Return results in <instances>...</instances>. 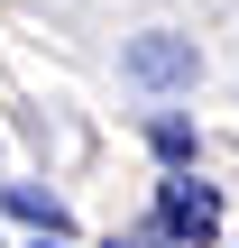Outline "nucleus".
Segmentation results:
<instances>
[{
	"instance_id": "nucleus-1",
	"label": "nucleus",
	"mask_w": 239,
	"mask_h": 248,
	"mask_svg": "<svg viewBox=\"0 0 239 248\" xmlns=\"http://www.w3.org/2000/svg\"><path fill=\"white\" fill-rule=\"evenodd\" d=\"M147 230H157L166 248H212V239H221V184H203V175H166Z\"/></svg>"
},
{
	"instance_id": "nucleus-5",
	"label": "nucleus",
	"mask_w": 239,
	"mask_h": 248,
	"mask_svg": "<svg viewBox=\"0 0 239 248\" xmlns=\"http://www.w3.org/2000/svg\"><path fill=\"white\" fill-rule=\"evenodd\" d=\"M111 248H157V230H138V239H111Z\"/></svg>"
},
{
	"instance_id": "nucleus-2",
	"label": "nucleus",
	"mask_w": 239,
	"mask_h": 248,
	"mask_svg": "<svg viewBox=\"0 0 239 248\" xmlns=\"http://www.w3.org/2000/svg\"><path fill=\"white\" fill-rule=\"evenodd\" d=\"M129 83H147V92H184L193 74H203V55H193V37H175V28H147V37H129Z\"/></svg>"
},
{
	"instance_id": "nucleus-6",
	"label": "nucleus",
	"mask_w": 239,
	"mask_h": 248,
	"mask_svg": "<svg viewBox=\"0 0 239 248\" xmlns=\"http://www.w3.org/2000/svg\"><path fill=\"white\" fill-rule=\"evenodd\" d=\"M28 248H64V239H28Z\"/></svg>"
},
{
	"instance_id": "nucleus-3",
	"label": "nucleus",
	"mask_w": 239,
	"mask_h": 248,
	"mask_svg": "<svg viewBox=\"0 0 239 248\" xmlns=\"http://www.w3.org/2000/svg\"><path fill=\"white\" fill-rule=\"evenodd\" d=\"M147 147L166 156V175H193V147H203V138H193L184 110H157V120H147Z\"/></svg>"
},
{
	"instance_id": "nucleus-4",
	"label": "nucleus",
	"mask_w": 239,
	"mask_h": 248,
	"mask_svg": "<svg viewBox=\"0 0 239 248\" xmlns=\"http://www.w3.org/2000/svg\"><path fill=\"white\" fill-rule=\"evenodd\" d=\"M0 212H18V221H37V239H64V230H74V212H64L55 193H37V184H9V193H0Z\"/></svg>"
}]
</instances>
